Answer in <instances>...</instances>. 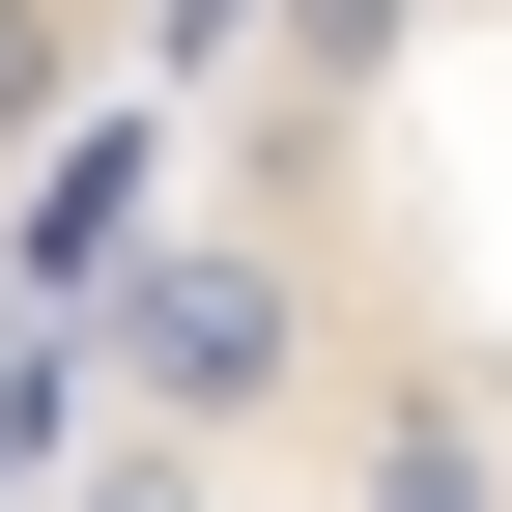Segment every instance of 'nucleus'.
<instances>
[{
	"mask_svg": "<svg viewBox=\"0 0 512 512\" xmlns=\"http://www.w3.org/2000/svg\"><path fill=\"white\" fill-rule=\"evenodd\" d=\"M171 86V0H0V427H29V342L86 285V200Z\"/></svg>",
	"mask_w": 512,
	"mask_h": 512,
	"instance_id": "nucleus-1",
	"label": "nucleus"
}]
</instances>
